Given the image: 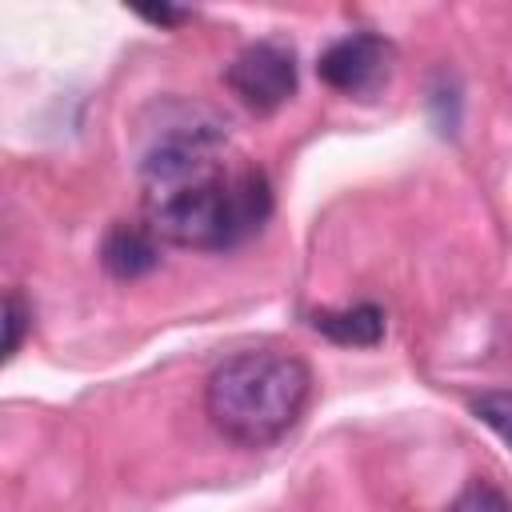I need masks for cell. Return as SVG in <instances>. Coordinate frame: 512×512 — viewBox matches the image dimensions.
<instances>
[{"label":"cell","mask_w":512,"mask_h":512,"mask_svg":"<svg viewBox=\"0 0 512 512\" xmlns=\"http://www.w3.org/2000/svg\"><path fill=\"white\" fill-rule=\"evenodd\" d=\"M228 128L204 104H172L140 156L148 232L176 248L224 252L272 216V184L252 164L220 160Z\"/></svg>","instance_id":"1"},{"label":"cell","mask_w":512,"mask_h":512,"mask_svg":"<svg viewBox=\"0 0 512 512\" xmlns=\"http://www.w3.org/2000/svg\"><path fill=\"white\" fill-rule=\"evenodd\" d=\"M312 400V368L284 348H248L220 360L204 380L212 428L240 448H268L296 428Z\"/></svg>","instance_id":"2"},{"label":"cell","mask_w":512,"mask_h":512,"mask_svg":"<svg viewBox=\"0 0 512 512\" xmlns=\"http://www.w3.org/2000/svg\"><path fill=\"white\" fill-rule=\"evenodd\" d=\"M232 96L256 112V116H272L276 108H284L296 96V52L280 40H256L244 44L228 72H224Z\"/></svg>","instance_id":"3"},{"label":"cell","mask_w":512,"mask_h":512,"mask_svg":"<svg viewBox=\"0 0 512 512\" xmlns=\"http://www.w3.org/2000/svg\"><path fill=\"white\" fill-rule=\"evenodd\" d=\"M396 48L376 32H348L320 52V80L344 96H372L392 72Z\"/></svg>","instance_id":"4"},{"label":"cell","mask_w":512,"mask_h":512,"mask_svg":"<svg viewBox=\"0 0 512 512\" xmlns=\"http://www.w3.org/2000/svg\"><path fill=\"white\" fill-rule=\"evenodd\" d=\"M100 264L112 280H140L160 264V240L148 224H112L100 240Z\"/></svg>","instance_id":"5"},{"label":"cell","mask_w":512,"mask_h":512,"mask_svg":"<svg viewBox=\"0 0 512 512\" xmlns=\"http://www.w3.org/2000/svg\"><path fill=\"white\" fill-rule=\"evenodd\" d=\"M312 328L344 348H376L388 332V316L380 304H352V308H320L312 312Z\"/></svg>","instance_id":"6"},{"label":"cell","mask_w":512,"mask_h":512,"mask_svg":"<svg viewBox=\"0 0 512 512\" xmlns=\"http://www.w3.org/2000/svg\"><path fill=\"white\" fill-rule=\"evenodd\" d=\"M472 412L480 424H488L512 448V392H480L472 400Z\"/></svg>","instance_id":"7"},{"label":"cell","mask_w":512,"mask_h":512,"mask_svg":"<svg viewBox=\"0 0 512 512\" xmlns=\"http://www.w3.org/2000/svg\"><path fill=\"white\" fill-rule=\"evenodd\" d=\"M444 512H512V500L500 488H492L484 480H472Z\"/></svg>","instance_id":"8"},{"label":"cell","mask_w":512,"mask_h":512,"mask_svg":"<svg viewBox=\"0 0 512 512\" xmlns=\"http://www.w3.org/2000/svg\"><path fill=\"white\" fill-rule=\"evenodd\" d=\"M28 328H32V308L24 304L20 292H8L4 296V360H12L20 352Z\"/></svg>","instance_id":"9"},{"label":"cell","mask_w":512,"mask_h":512,"mask_svg":"<svg viewBox=\"0 0 512 512\" xmlns=\"http://www.w3.org/2000/svg\"><path fill=\"white\" fill-rule=\"evenodd\" d=\"M432 120H436V128L444 132V136H452L456 132V124H460V92L456 88H444V80L432 88Z\"/></svg>","instance_id":"10"},{"label":"cell","mask_w":512,"mask_h":512,"mask_svg":"<svg viewBox=\"0 0 512 512\" xmlns=\"http://www.w3.org/2000/svg\"><path fill=\"white\" fill-rule=\"evenodd\" d=\"M136 16L140 20H148V24H160V28H176V24H184V20H192V12L188 8H168V4H160V8H136Z\"/></svg>","instance_id":"11"}]
</instances>
